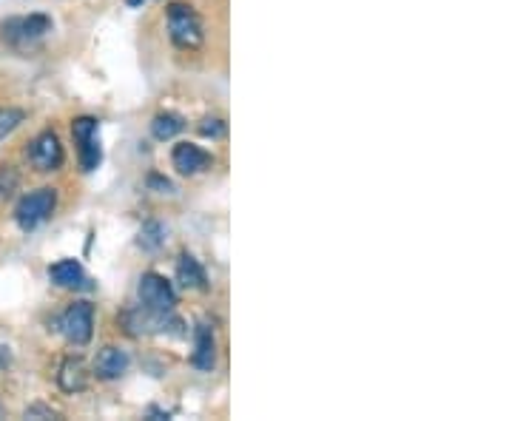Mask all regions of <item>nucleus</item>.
Returning a JSON list of instances; mask_svg holds the SVG:
<instances>
[{
    "instance_id": "nucleus-13",
    "label": "nucleus",
    "mask_w": 512,
    "mask_h": 421,
    "mask_svg": "<svg viewBox=\"0 0 512 421\" xmlns=\"http://www.w3.org/2000/svg\"><path fill=\"white\" fill-rule=\"evenodd\" d=\"M177 282L188 288V291H205L208 288V279H205V271L197 259L191 254H183L177 259Z\"/></svg>"
},
{
    "instance_id": "nucleus-12",
    "label": "nucleus",
    "mask_w": 512,
    "mask_h": 421,
    "mask_svg": "<svg viewBox=\"0 0 512 421\" xmlns=\"http://www.w3.org/2000/svg\"><path fill=\"white\" fill-rule=\"evenodd\" d=\"M191 362L197 370H211L217 365V342H214V330L208 325L197 328V342H194V356Z\"/></svg>"
},
{
    "instance_id": "nucleus-10",
    "label": "nucleus",
    "mask_w": 512,
    "mask_h": 421,
    "mask_svg": "<svg viewBox=\"0 0 512 421\" xmlns=\"http://www.w3.org/2000/svg\"><path fill=\"white\" fill-rule=\"evenodd\" d=\"M92 382V373H89V367L83 365L80 359H66L63 365H60V373H57V385L63 387L66 393H80V390H86Z\"/></svg>"
},
{
    "instance_id": "nucleus-6",
    "label": "nucleus",
    "mask_w": 512,
    "mask_h": 421,
    "mask_svg": "<svg viewBox=\"0 0 512 421\" xmlns=\"http://www.w3.org/2000/svg\"><path fill=\"white\" fill-rule=\"evenodd\" d=\"M100 123L94 117H77L72 123V137L77 148H80V165L83 171H94L103 163V148H100V137H97Z\"/></svg>"
},
{
    "instance_id": "nucleus-1",
    "label": "nucleus",
    "mask_w": 512,
    "mask_h": 421,
    "mask_svg": "<svg viewBox=\"0 0 512 421\" xmlns=\"http://www.w3.org/2000/svg\"><path fill=\"white\" fill-rule=\"evenodd\" d=\"M168 32H171V40L174 46H180L185 52H194L202 46V20L200 15L185 6V3H171L168 6Z\"/></svg>"
},
{
    "instance_id": "nucleus-20",
    "label": "nucleus",
    "mask_w": 512,
    "mask_h": 421,
    "mask_svg": "<svg viewBox=\"0 0 512 421\" xmlns=\"http://www.w3.org/2000/svg\"><path fill=\"white\" fill-rule=\"evenodd\" d=\"M148 183L157 185V188H160V194H171V191H174V185L168 183V180H163V177H151Z\"/></svg>"
},
{
    "instance_id": "nucleus-18",
    "label": "nucleus",
    "mask_w": 512,
    "mask_h": 421,
    "mask_svg": "<svg viewBox=\"0 0 512 421\" xmlns=\"http://www.w3.org/2000/svg\"><path fill=\"white\" fill-rule=\"evenodd\" d=\"M200 134L202 137H211V140H220L225 137V123L220 117H205L200 123Z\"/></svg>"
},
{
    "instance_id": "nucleus-5",
    "label": "nucleus",
    "mask_w": 512,
    "mask_h": 421,
    "mask_svg": "<svg viewBox=\"0 0 512 421\" xmlns=\"http://www.w3.org/2000/svg\"><path fill=\"white\" fill-rule=\"evenodd\" d=\"M52 18L49 15H26V18H9L3 23V37L12 46H32L37 40L52 32Z\"/></svg>"
},
{
    "instance_id": "nucleus-7",
    "label": "nucleus",
    "mask_w": 512,
    "mask_h": 421,
    "mask_svg": "<svg viewBox=\"0 0 512 421\" xmlns=\"http://www.w3.org/2000/svg\"><path fill=\"white\" fill-rule=\"evenodd\" d=\"M29 160H32L37 171H57L63 165L66 154H63V146H60L55 131L37 134L35 140H32V146H29Z\"/></svg>"
},
{
    "instance_id": "nucleus-14",
    "label": "nucleus",
    "mask_w": 512,
    "mask_h": 421,
    "mask_svg": "<svg viewBox=\"0 0 512 421\" xmlns=\"http://www.w3.org/2000/svg\"><path fill=\"white\" fill-rule=\"evenodd\" d=\"M165 239H168V231H165L163 222L157 220H148L143 228H140V234H137V245L148 251V254H154V251H160L165 245Z\"/></svg>"
},
{
    "instance_id": "nucleus-2",
    "label": "nucleus",
    "mask_w": 512,
    "mask_h": 421,
    "mask_svg": "<svg viewBox=\"0 0 512 421\" xmlns=\"http://www.w3.org/2000/svg\"><path fill=\"white\" fill-rule=\"evenodd\" d=\"M57 208V191L55 188H37L32 194H26L18 202V211H15V220L23 231H35L43 222L55 214Z\"/></svg>"
},
{
    "instance_id": "nucleus-11",
    "label": "nucleus",
    "mask_w": 512,
    "mask_h": 421,
    "mask_svg": "<svg viewBox=\"0 0 512 421\" xmlns=\"http://www.w3.org/2000/svg\"><path fill=\"white\" fill-rule=\"evenodd\" d=\"M49 279L57 288H83L86 285V271L77 259H60L49 268Z\"/></svg>"
},
{
    "instance_id": "nucleus-8",
    "label": "nucleus",
    "mask_w": 512,
    "mask_h": 421,
    "mask_svg": "<svg viewBox=\"0 0 512 421\" xmlns=\"http://www.w3.org/2000/svg\"><path fill=\"white\" fill-rule=\"evenodd\" d=\"M171 160H174V168H177L180 174H185V177H194V174L211 168V163H214V157H211L205 148L194 146V143H180V146L174 148Z\"/></svg>"
},
{
    "instance_id": "nucleus-15",
    "label": "nucleus",
    "mask_w": 512,
    "mask_h": 421,
    "mask_svg": "<svg viewBox=\"0 0 512 421\" xmlns=\"http://www.w3.org/2000/svg\"><path fill=\"white\" fill-rule=\"evenodd\" d=\"M183 131V120L177 117V114H171V111H163V114H157L154 120H151V134H154V140H174L177 134Z\"/></svg>"
},
{
    "instance_id": "nucleus-16",
    "label": "nucleus",
    "mask_w": 512,
    "mask_h": 421,
    "mask_svg": "<svg viewBox=\"0 0 512 421\" xmlns=\"http://www.w3.org/2000/svg\"><path fill=\"white\" fill-rule=\"evenodd\" d=\"M23 120H26V111L23 109H12V106L0 109V140H6Z\"/></svg>"
},
{
    "instance_id": "nucleus-4",
    "label": "nucleus",
    "mask_w": 512,
    "mask_h": 421,
    "mask_svg": "<svg viewBox=\"0 0 512 421\" xmlns=\"http://www.w3.org/2000/svg\"><path fill=\"white\" fill-rule=\"evenodd\" d=\"M137 293H140V305L146 311L154 313H174V305H177V293L171 288V282L160 274H143L140 276V285H137Z\"/></svg>"
},
{
    "instance_id": "nucleus-3",
    "label": "nucleus",
    "mask_w": 512,
    "mask_h": 421,
    "mask_svg": "<svg viewBox=\"0 0 512 421\" xmlns=\"http://www.w3.org/2000/svg\"><path fill=\"white\" fill-rule=\"evenodd\" d=\"M60 333L69 339L74 348H86L94 333V308L89 302H74L60 316Z\"/></svg>"
},
{
    "instance_id": "nucleus-17",
    "label": "nucleus",
    "mask_w": 512,
    "mask_h": 421,
    "mask_svg": "<svg viewBox=\"0 0 512 421\" xmlns=\"http://www.w3.org/2000/svg\"><path fill=\"white\" fill-rule=\"evenodd\" d=\"M18 185H20L18 168L3 165V168H0V200H9V197L18 191Z\"/></svg>"
},
{
    "instance_id": "nucleus-9",
    "label": "nucleus",
    "mask_w": 512,
    "mask_h": 421,
    "mask_svg": "<svg viewBox=\"0 0 512 421\" xmlns=\"http://www.w3.org/2000/svg\"><path fill=\"white\" fill-rule=\"evenodd\" d=\"M126 370H128V353L123 348H114V345H109V348L100 350V353H97V359H94V373H97L100 379H106V382H111V379H120Z\"/></svg>"
},
{
    "instance_id": "nucleus-21",
    "label": "nucleus",
    "mask_w": 512,
    "mask_h": 421,
    "mask_svg": "<svg viewBox=\"0 0 512 421\" xmlns=\"http://www.w3.org/2000/svg\"><path fill=\"white\" fill-rule=\"evenodd\" d=\"M9 365H12V350L9 345H0V370H6Z\"/></svg>"
},
{
    "instance_id": "nucleus-19",
    "label": "nucleus",
    "mask_w": 512,
    "mask_h": 421,
    "mask_svg": "<svg viewBox=\"0 0 512 421\" xmlns=\"http://www.w3.org/2000/svg\"><path fill=\"white\" fill-rule=\"evenodd\" d=\"M35 416H43V419H55V413H52V410H46V407H29V410H26V419H35Z\"/></svg>"
}]
</instances>
